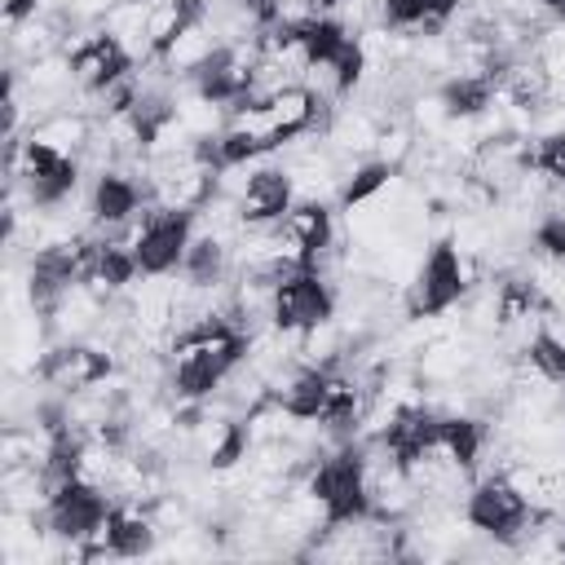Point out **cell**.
<instances>
[{
  "instance_id": "cell-22",
  "label": "cell",
  "mask_w": 565,
  "mask_h": 565,
  "mask_svg": "<svg viewBox=\"0 0 565 565\" xmlns=\"http://www.w3.org/2000/svg\"><path fill=\"white\" fill-rule=\"evenodd\" d=\"M4 9V26H18V22H31L44 13V0H0Z\"/></svg>"
},
{
  "instance_id": "cell-3",
  "label": "cell",
  "mask_w": 565,
  "mask_h": 565,
  "mask_svg": "<svg viewBox=\"0 0 565 565\" xmlns=\"http://www.w3.org/2000/svg\"><path fill=\"white\" fill-rule=\"evenodd\" d=\"M468 291H472L468 260L459 256L455 238H437L419 256L415 278L402 287V313L406 318H446L463 305Z\"/></svg>"
},
{
  "instance_id": "cell-7",
  "label": "cell",
  "mask_w": 565,
  "mask_h": 565,
  "mask_svg": "<svg viewBox=\"0 0 565 565\" xmlns=\"http://www.w3.org/2000/svg\"><path fill=\"white\" fill-rule=\"evenodd\" d=\"M110 503L115 499L97 481L71 477V481H62V486L49 490V503H44L40 516H44V530L53 539H62L66 547H75V561H79V543H88L102 530V521L110 516Z\"/></svg>"
},
{
  "instance_id": "cell-24",
  "label": "cell",
  "mask_w": 565,
  "mask_h": 565,
  "mask_svg": "<svg viewBox=\"0 0 565 565\" xmlns=\"http://www.w3.org/2000/svg\"><path fill=\"white\" fill-rule=\"evenodd\" d=\"M561 552H565V521H561Z\"/></svg>"
},
{
  "instance_id": "cell-25",
  "label": "cell",
  "mask_w": 565,
  "mask_h": 565,
  "mask_svg": "<svg viewBox=\"0 0 565 565\" xmlns=\"http://www.w3.org/2000/svg\"><path fill=\"white\" fill-rule=\"evenodd\" d=\"M459 4H468V0H459Z\"/></svg>"
},
{
  "instance_id": "cell-21",
  "label": "cell",
  "mask_w": 565,
  "mask_h": 565,
  "mask_svg": "<svg viewBox=\"0 0 565 565\" xmlns=\"http://www.w3.org/2000/svg\"><path fill=\"white\" fill-rule=\"evenodd\" d=\"M530 252H534L539 260L565 265V212H556V207L539 212V221L530 225Z\"/></svg>"
},
{
  "instance_id": "cell-8",
  "label": "cell",
  "mask_w": 565,
  "mask_h": 565,
  "mask_svg": "<svg viewBox=\"0 0 565 565\" xmlns=\"http://www.w3.org/2000/svg\"><path fill=\"white\" fill-rule=\"evenodd\" d=\"M340 313V291L322 269H300L269 296V327L287 335H305Z\"/></svg>"
},
{
  "instance_id": "cell-11",
  "label": "cell",
  "mask_w": 565,
  "mask_h": 565,
  "mask_svg": "<svg viewBox=\"0 0 565 565\" xmlns=\"http://www.w3.org/2000/svg\"><path fill=\"white\" fill-rule=\"evenodd\" d=\"M146 207H150V190H146L141 172H132V168L93 172V185H88V225L93 230H102V234L128 230Z\"/></svg>"
},
{
  "instance_id": "cell-4",
  "label": "cell",
  "mask_w": 565,
  "mask_h": 565,
  "mask_svg": "<svg viewBox=\"0 0 565 565\" xmlns=\"http://www.w3.org/2000/svg\"><path fill=\"white\" fill-rule=\"evenodd\" d=\"M194 234H199V212L150 203L128 225V243H132V256L141 265V278H172V274H181V260H185Z\"/></svg>"
},
{
  "instance_id": "cell-6",
  "label": "cell",
  "mask_w": 565,
  "mask_h": 565,
  "mask_svg": "<svg viewBox=\"0 0 565 565\" xmlns=\"http://www.w3.org/2000/svg\"><path fill=\"white\" fill-rule=\"evenodd\" d=\"M119 371V353L97 344V340H53L35 366V384L62 397H75Z\"/></svg>"
},
{
  "instance_id": "cell-12",
  "label": "cell",
  "mask_w": 565,
  "mask_h": 565,
  "mask_svg": "<svg viewBox=\"0 0 565 565\" xmlns=\"http://www.w3.org/2000/svg\"><path fill=\"white\" fill-rule=\"evenodd\" d=\"M282 230H287V234H291V243L309 256V265H313V269H318V260H322L327 252H335V247H340L335 212H331V203H327V199H296V207L287 212Z\"/></svg>"
},
{
  "instance_id": "cell-10",
  "label": "cell",
  "mask_w": 565,
  "mask_h": 565,
  "mask_svg": "<svg viewBox=\"0 0 565 565\" xmlns=\"http://www.w3.org/2000/svg\"><path fill=\"white\" fill-rule=\"evenodd\" d=\"M62 53L71 57L75 93H84V97H102L106 88H115L119 79H128V75L137 71V57H132L110 31H102V26L79 31Z\"/></svg>"
},
{
  "instance_id": "cell-9",
  "label": "cell",
  "mask_w": 565,
  "mask_h": 565,
  "mask_svg": "<svg viewBox=\"0 0 565 565\" xmlns=\"http://www.w3.org/2000/svg\"><path fill=\"white\" fill-rule=\"evenodd\" d=\"M159 521L150 508L137 503H110V516L102 521V530L79 543V561H141L159 552Z\"/></svg>"
},
{
  "instance_id": "cell-13",
  "label": "cell",
  "mask_w": 565,
  "mask_h": 565,
  "mask_svg": "<svg viewBox=\"0 0 565 565\" xmlns=\"http://www.w3.org/2000/svg\"><path fill=\"white\" fill-rule=\"evenodd\" d=\"M331 375H335V371H327V366L291 362V366L269 384V393H274L296 419H313V424H318V415H322V406H327V393H331Z\"/></svg>"
},
{
  "instance_id": "cell-5",
  "label": "cell",
  "mask_w": 565,
  "mask_h": 565,
  "mask_svg": "<svg viewBox=\"0 0 565 565\" xmlns=\"http://www.w3.org/2000/svg\"><path fill=\"white\" fill-rule=\"evenodd\" d=\"M221 190L238 199L243 225H282L287 212L296 207V181L287 163H247V168H225Z\"/></svg>"
},
{
  "instance_id": "cell-2",
  "label": "cell",
  "mask_w": 565,
  "mask_h": 565,
  "mask_svg": "<svg viewBox=\"0 0 565 565\" xmlns=\"http://www.w3.org/2000/svg\"><path fill=\"white\" fill-rule=\"evenodd\" d=\"M463 521L472 525L477 539H490L494 547H508L516 552L530 534H534V521L539 512L525 503V494L512 486V477L503 468L468 481V494H463Z\"/></svg>"
},
{
  "instance_id": "cell-18",
  "label": "cell",
  "mask_w": 565,
  "mask_h": 565,
  "mask_svg": "<svg viewBox=\"0 0 565 565\" xmlns=\"http://www.w3.org/2000/svg\"><path fill=\"white\" fill-rule=\"evenodd\" d=\"M393 177H397L393 163H384V159H375V154H371V159H358V163L344 168V181H340V190H335V203H340L344 212H353V207L371 203L375 194H384Z\"/></svg>"
},
{
  "instance_id": "cell-20",
  "label": "cell",
  "mask_w": 565,
  "mask_h": 565,
  "mask_svg": "<svg viewBox=\"0 0 565 565\" xmlns=\"http://www.w3.org/2000/svg\"><path fill=\"white\" fill-rule=\"evenodd\" d=\"M530 168L543 172L552 185H565V128L530 132Z\"/></svg>"
},
{
  "instance_id": "cell-16",
  "label": "cell",
  "mask_w": 565,
  "mask_h": 565,
  "mask_svg": "<svg viewBox=\"0 0 565 565\" xmlns=\"http://www.w3.org/2000/svg\"><path fill=\"white\" fill-rule=\"evenodd\" d=\"M433 93H437V102H441V110H446L450 119H477V115H486V110L494 106L499 84H494L490 75L446 71V75L433 84Z\"/></svg>"
},
{
  "instance_id": "cell-19",
  "label": "cell",
  "mask_w": 565,
  "mask_h": 565,
  "mask_svg": "<svg viewBox=\"0 0 565 565\" xmlns=\"http://www.w3.org/2000/svg\"><path fill=\"white\" fill-rule=\"evenodd\" d=\"M525 366H534L543 380H552L556 388H565V335H556L552 327H539L530 340H525V349L516 353Z\"/></svg>"
},
{
  "instance_id": "cell-15",
  "label": "cell",
  "mask_w": 565,
  "mask_h": 565,
  "mask_svg": "<svg viewBox=\"0 0 565 565\" xmlns=\"http://www.w3.org/2000/svg\"><path fill=\"white\" fill-rule=\"evenodd\" d=\"M322 141L344 159V163H358V159H371L375 154V141H380V119L366 110V106H335Z\"/></svg>"
},
{
  "instance_id": "cell-1",
  "label": "cell",
  "mask_w": 565,
  "mask_h": 565,
  "mask_svg": "<svg viewBox=\"0 0 565 565\" xmlns=\"http://www.w3.org/2000/svg\"><path fill=\"white\" fill-rule=\"evenodd\" d=\"M322 508L331 525H349L371 516V481H366V441H331L313 455L300 481Z\"/></svg>"
},
{
  "instance_id": "cell-23",
  "label": "cell",
  "mask_w": 565,
  "mask_h": 565,
  "mask_svg": "<svg viewBox=\"0 0 565 565\" xmlns=\"http://www.w3.org/2000/svg\"><path fill=\"white\" fill-rule=\"evenodd\" d=\"M534 4H539L547 18H565V0H534Z\"/></svg>"
},
{
  "instance_id": "cell-17",
  "label": "cell",
  "mask_w": 565,
  "mask_h": 565,
  "mask_svg": "<svg viewBox=\"0 0 565 565\" xmlns=\"http://www.w3.org/2000/svg\"><path fill=\"white\" fill-rule=\"evenodd\" d=\"M230 278H234V252H230V243L199 230L194 243H190V252H185V260H181V282L194 287V291H212V287H221Z\"/></svg>"
},
{
  "instance_id": "cell-14",
  "label": "cell",
  "mask_w": 565,
  "mask_h": 565,
  "mask_svg": "<svg viewBox=\"0 0 565 565\" xmlns=\"http://www.w3.org/2000/svg\"><path fill=\"white\" fill-rule=\"evenodd\" d=\"M486 446H490V419L486 415H477V411H441V437H437V450L455 463V468H463L468 477H477V463H481V455H486Z\"/></svg>"
}]
</instances>
